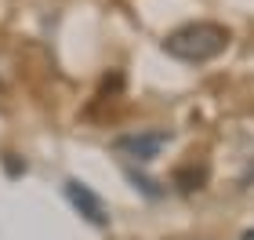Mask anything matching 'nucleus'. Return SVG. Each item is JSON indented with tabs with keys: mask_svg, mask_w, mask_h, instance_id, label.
<instances>
[{
	"mask_svg": "<svg viewBox=\"0 0 254 240\" xmlns=\"http://www.w3.org/2000/svg\"><path fill=\"white\" fill-rule=\"evenodd\" d=\"M225 48H229V29L214 26V22H192V26H182L164 40V51L182 62H207L214 55H222Z\"/></svg>",
	"mask_w": 254,
	"mask_h": 240,
	"instance_id": "nucleus-1",
	"label": "nucleus"
},
{
	"mask_svg": "<svg viewBox=\"0 0 254 240\" xmlns=\"http://www.w3.org/2000/svg\"><path fill=\"white\" fill-rule=\"evenodd\" d=\"M164 142H167V135L164 131H153V135H124V139H117V150L127 153L131 160H153L160 150H164Z\"/></svg>",
	"mask_w": 254,
	"mask_h": 240,
	"instance_id": "nucleus-3",
	"label": "nucleus"
},
{
	"mask_svg": "<svg viewBox=\"0 0 254 240\" xmlns=\"http://www.w3.org/2000/svg\"><path fill=\"white\" fill-rule=\"evenodd\" d=\"M244 240H254V230H251V233H247V237H244Z\"/></svg>",
	"mask_w": 254,
	"mask_h": 240,
	"instance_id": "nucleus-4",
	"label": "nucleus"
},
{
	"mask_svg": "<svg viewBox=\"0 0 254 240\" xmlns=\"http://www.w3.org/2000/svg\"><path fill=\"white\" fill-rule=\"evenodd\" d=\"M65 197H69V204H73V208L84 215L91 226H106V222H109L106 204L95 197V189H91V186H84V182L73 178V182H65Z\"/></svg>",
	"mask_w": 254,
	"mask_h": 240,
	"instance_id": "nucleus-2",
	"label": "nucleus"
}]
</instances>
